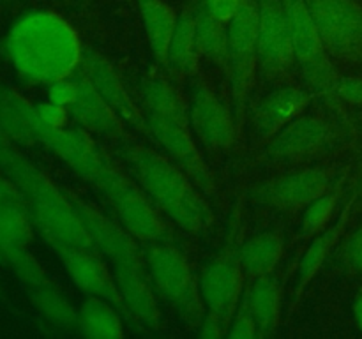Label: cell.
I'll list each match as a JSON object with an SVG mask.
<instances>
[{
  "mask_svg": "<svg viewBox=\"0 0 362 339\" xmlns=\"http://www.w3.org/2000/svg\"><path fill=\"white\" fill-rule=\"evenodd\" d=\"M354 314H356L357 325H359V328L362 331V293L357 297L356 304H354Z\"/></svg>",
  "mask_w": 362,
  "mask_h": 339,
  "instance_id": "cell-42",
  "label": "cell"
},
{
  "mask_svg": "<svg viewBox=\"0 0 362 339\" xmlns=\"http://www.w3.org/2000/svg\"><path fill=\"white\" fill-rule=\"evenodd\" d=\"M334 186V177L327 168H308L262 184L258 201L278 212L304 210L311 201Z\"/></svg>",
  "mask_w": 362,
  "mask_h": 339,
  "instance_id": "cell-17",
  "label": "cell"
},
{
  "mask_svg": "<svg viewBox=\"0 0 362 339\" xmlns=\"http://www.w3.org/2000/svg\"><path fill=\"white\" fill-rule=\"evenodd\" d=\"M67 196L73 201L78 215L83 221L85 228H87L88 235H90L92 242H94L95 249L99 253L105 254L115 265H131V267L147 268L144 249L138 246L136 237L131 235L122 225L106 218L103 212L88 205L87 201H83L74 193L67 191Z\"/></svg>",
  "mask_w": 362,
  "mask_h": 339,
  "instance_id": "cell-15",
  "label": "cell"
},
{
  "mask_svg": "<svg viewBox=\"0 0 362 339\" xmlns=\"http://www.w3.org/2000/svg\"><path fill=\"white\" fill-rule=\"evenodd\" d=\"M148 131L152 138L168 152L170 159L179 166L182 172L187 173L191 180L198 186V189L205 194V198H218V186H216L214 175L209 168L207 161L200 154L191 134L189 122L168 117H159L154 113L145 112Z\"/></svg>",
  "mask_w": 362,
  "mask_h": 339,
  "instance_id": "cell-11",
  "label": "cell"
},
{
  "mask_svg": "<svg viewBox=\"0 0 362 339\" xmlns=\"http://www.w3.org/2000/svg\"><path fill=\"white\" fill-rule=\"evenodd\" d=\"M341 182L343 179L304 208L303 219H300V237L318 235L331 225L336 208H338L339 196H341Z\"/></svg>",
  "mask_w": 362,
  "mask_h": 339,
  "instance_id": "cell-33",
  "label": "cell"
},
{
  "mask_svg": "<svg viewBox=\"0 0 362 339\" xmlns=\"http://www.w3.org/2000/svg\"><path fill=\"white\" fill-rule=\"evenodd\" d=\"M32 106L34 105H30L23 95L0 85V129L11 138L13 143H35L30 126Z\"/></svg>",
  "mask_w": 362,
  "mask_h": 339,
  "instance_id": "cell-29",
  "label": "cell"
},
{
  "mask_svg": "<svg viewBox=\"0 0 362 339\" xmlns=\"http://www.w3.org/2000/svg\"><path fill=\"white\" fill-rule=\"evenodd\" d=\"M141 249L158 295L175 309L187 327L197 332L207 309L202 300L200 282L194 278L187 258L170 242H145Z\"/></svg>",
  "mask_w": 362,
  "mask_h": 339,
  "instance_id": "cell-4",
  "label": "cell"
},
{
  "mask_svg": "<svg viewBox=\"0 0 362 339\" xmlns=\"http://www.w3.org/2000/svg\"><path fill=\"white\" fill-rule=\"evenodd\" d=\"M0 172L9 177L21 191L35 230L46 244L60 242L98 251L67 193L60 191L14 147L0 155Z\"/></svg>",
  "mask_w": 362,
  "mask_h": 339,
  "instance_id": "cell-3",
  "label": "cell"
},
{
  "mask_svg": "<svg viewBox=\"0 0 362 339\" xmlns=\"http://www.w3.org/2000/svg\"><path fill=\"white\" fill-rule=\"evenodd\" d=\"M230 325L226 321H223L221 318L216 316L211 311H205V316L202 320L200 327L197 328V334L204 339H219L226 338V332H228Z\"/></svg>",
  "mask_w": 362,
  "mask_h": 339,
  "instance_id": "cell-38",
  "label": "cell"
},
{
  "mask_svg": "<svg viewBox=\"0 0 362 339\" xmlns=\"http://www.w3.org/2000/svg\"><path fill=\"white\" fill-rule=\"evenodd\" d=\"M0 2H4V0H0Z\"/></svg>",
  "mask_w": 362,
  "mask_h": 339,
  "instance_id": "cell-45",
  "label": "cell"
},
{
  "mask_svg": "<svg viewBox=\"0 0 362 339\" xmlns=\"http://www.w3.org/2000/svg\"><path fill=\"white\" fill-rule=\"evenodd\" d=\"M28 290V299L46 321L64 331H78V311L53 285Z\"/></svg>",
  "mask_w": 362,
  "mask_h": 339,
  "instance_id": "cell-30",
  "label": "cell"
},
{
  "mask_svg": "<svg viewBox=\"0 0 362 339\" xmlns=\"http://www.w3.org/2000/svg\"><path fill=\"white\" fill-rule=\"evenodd\" d=\"M334 97L350 102V105L362 106L361 78H338L334 85Z\"/></svg>",
  "mask_w": 362,
  "mask_h": 339,
  "instance_id": "cell-36",
  "label": "cell"
},
{
  "mask_svg": "<svg viewBox=\"0 0 362 339\" xmlns=\"http://www.w3.org/2000/svg\"><path fill=\"white\" fill-rule=\"evenodd\" d=\"M332 140L334 133L325 120L300 115L269 140L265 154L274 161H300L324 152Z\"/></svg>",
  "mask_w": 362,
  "mask_h": 339,
  "instance_id": "cell-18",
  "label": "cell"
},
{
  "mask_svg": "<svg viewBox=\"0 0 362 339\" xmlns=\"http://www.w3.org/2000/svg\"><path fill=\"white\" fill-rule=\"evenodd\" d=\"M48 101L62 106L71 119L88 133L99 134L108 140H127L126 122L103 99L81 66H78L71 76L49 85Z\"/></svg>",
  "mask_w": 362,
  "mask_h": 339,
  "instance_id": "cell-5",
  "label": "cell"
},
{
  "mask_svg": "<svg viewBox=\"0 0 362 339\" xmlns=\"http://www.w3.org/2000/svg\"><path fill=\"white\" fill-rule=\"evenodd\" d=\"M194 30L200 56L228 74V25L216 20L207 11L204 0L194 6Z\"/></svg>",
  "mask_w": 362,
  "mask_h": 339,
  "instance_id": "cell-24",
  "label": "cell"
},
{
  "mask_svg": "<svg viewBox=\"0 0 362 339\" xmlns=\"http://www.w3.org/2000/svg\"><path fill=\"white\" fill-rule=\"evenodd\" d=\"M2 200L23 201V203H27V201H25V196L21 194V191L16 187V184H14L9 177H6L0 172V201Z\"/></svg>",
  "mask_w": 362,
  "mask_h": 339,
  "instance_id": "cell-40",
  "label": "cell"
},
{
  "mask_svg": "<svg viewBox=\"0 0 362 339\" xmlns=\"http://www.w3.org/2000/svg\"><path fill=\"white\" fill-rule=\"evenodd\" d=\"M361 196H362V180H361Z\"/></svg>",
  "mask_w": 362,
  "mask_h": 339,
  "instance_id": "cell-44",
  "label": "cell"
},
{
  "mask_svg": "<svg viewBox=\"0 0 362 339\" xmlns=\"http://www.w3.org/2000/svg\"><path fill=\"white\" fill-rule=\"evenodd\" d=\"M310 102V94L303 88L283 87L271 92L253 112L255 134L262 141H269L283 127L299 119Z\"/></svg>",
  "mask_w": 362,
  "mask_h": 339,
  "instance_id": "cell-20",
  "label": "cell"
},
{
  "mask_svg": "<svg viewBox=\"0 0 362 339\" xmlns=\"http://www.w3.org/2000/svg\"><path fill=\"white\" fill-rule=\"evenodd\" d=\"M11 147H14L13 141H11V138L7 136L2 129H0V155H2L6 150H9Z\"/></svg>",
  "mask_w": 362,
  "mask_h": 339,
  "instance_id": "cell-41",
  "label": "cell"
},
{
  "mask_svg": "<svg viewBox=\"0 0 362 339\" xmlns=\"http://www.w3.org/2000/svg\"><path fill=\"white\" fill-rule=\"evenodd\" d=\"M113 274L131 316L141 321L145 327L158 331L161 325V311L158 304V292L152 285L147 268L115 265Z\"/></svg>",
  "mask_w": 362,
  "mask_h": 339,
  "instance_id": "cell-21",
  "label": "cell"
},
{
  "mask_svg": "<svg viewBox=\"0 0 362 339\" xmlns=\"http://www.w3.org/2000/svg\"><path fill=\"white\" fill-rule=\"evenodd\" d=\"M352 205H354V198L345 205V208L341 210L339 218L336 219L331 226H327L324 232L318 233L317 239L310 244V247H308L306 253H304L303 260H300L299 263V274H297L299 281H297V288L293 290L292 309L293 306H296L297 300H299L300 293H303L304 288H306L308 282H310L311 279L318 274V270L324 267L325 260H327V256L331 254L332 247L336 246V242H338L339 237H341L343 230H345L346 226V219H349Z\"/></svg>",
  "mask_w": 362,
  "mask_h": 339,
  "instance_id": "cell-22",
  "label": "cell"
},
{
  "mask_svg": "<svg viewBox=\"0 0 362 339\" xmlns=\"http://www.w3.org/2000/svg\"><path fill=\"white\" fill-rule=\"evenodd\" d=\"M0 263H4V258H2V253H0Z\"/></svg>",
  "mask_w": 362,
  "mask_h": 339,
  "instance_id": "cell-43",
  "label": "cell"
},
{
  "mask_svg": "<svg viewBox=\"0 0 362 339\" xmlns=\"http://www.w3.org/2000/svg\"><path fill=\"white\" fill-rule=\"evenodd\" d=\"M30 126L35 141L55 152L94 189L105 179L106 173L115 166L110 155L99 147L98 141L80 124H71L69 120L64 126H49L42 122L41 117L35 112V106H32Z\"/></svg>",
  "mask_w": 362,
  "mask_h": 339,
  "instance_id": "cell-6",
  "label": "cell"
},
{
  "mask_svg": "<svg viewBox=\"0 0 362 339\" xmlns=\"http://www.w3.org/2000/svg\"><path fill=\"white\" fill-rule=\"evenodd\" d=\"M144 95L147 113L189 122V108L186 102L177 94L175 88H172L163 80H148L145 83Z\"/></svg>",
  "mask_w": 362,
  "mask_h": 339,
  "instance_id": "cell-32",
  "label": "cell"
},
{
  "mask_svg": "<svg viewBox=\"0 0 362 339\" xmlns=\"http://www.w3.org/2000/svg\"><path fill=\"white\" fill-rule=\"evenodd\" d=\"M244 272L239 260V249H226L216 256L205 267L200 278V293L205 309L214 313L226 323H232V318L239 307L244 293Z\"/></svg>",
  "mask_w": 362,
  "mask_h": 339,
  "instance_id": "cell-14",
  "label": "cell"
},
{
  "mask_svg": "<svg viewBox=\"0 0 362 339\" xmlns=\"http://www.w3.org/2000/svg\"><path fill=\"white\" fill-rule=\"evenodd\" d=\"M34 219L23 201H0V247H28L34 240Z\"/></svg>",
  "mask_w": 362,
  "mask_h": 339,
  "instance_id": "cell-31",
  "label": "cell"
},
{
  "mask_svg": "<svg viewBox=\"0 0 362 339\" xmlns=\"http://www.w3.org/2000/svg\"><path fill=\"white\" fill-rule=\"evenodd\" d=\"M80 66L83 67V71L87 73V76L90 78L94 87L98 88L99 94L103 95V99L115 109L117 115H119L124 122L129 124L131 127H134L136 131H140V133L152 138L147 126V119H145V115H141L138 106L134 105L129 92L126 90L122 80H120V76L117 74L115 67L106 60V56H103L101 53H98L95 49L88 48V46H83Z\"/></svg>",
  "mask_w": 362,
  "mask_h": 339,
  "instance_id": "cell-19",
  "label": "cell"
},
{
  "mask_svg": "<svg viewBox=\"0 0 362 339\" xmlns=\"http://www.w3.org/2000/svg\"><path fill=\"white\" fill-rule=\"evenodd\" d=\"M144 21L148 46L158 59V62H168V49L172 35L175 32L179 14L165 0H136Z\"/></svg>",
  "mask_w": 362,
  "mask_h": 339,
  "instance_id": "cell-23",
  "label": "cell"
},
{
  "mask_svg": "<svg viewBox=\"0 0 362 339\" xmlns=\"http://www.w3.org/2000/svg\"><path fill=\"white\" fill-rule=\"evenodd\" d=\"M228 80L237 122H244L258 66V0H240L228 23Z\"/></svg>",
  "mask_w": 362,
  "mask_h": 339,
  "instance_id": "cell-8",
  "label": "cell"
},
{
  "mask_svg": "<svg viewBox=\"0 0 362 339\" xmlns=\"http://www.w3.org/2000/svg\"><path fill=\"white\" fill-rule=\"evenodd\" d=\"M4 263L11 267V270L16 274V278L23 282L27 288H35V286L52 285L48 274L41 267L34 254L23 246H6L0 247Z\"/></svg>",
  "mask_w": 362,
  "mask_h": 339,
  "instance_id": "cell-34",
  "label": "cell"
},
{
  "mask_svg": "<svg viewBox=\"0 0 362 339\" xmlns=\"http://www.w3.org/2000/svg\"><path fill=\"white\" fill-rule=\"evenodd\" d=\"M250 292V307L257 323L258 339L271 338L281 321V290L272 274L255 279Z\"/></svg>",
  "mask_w": 362,
  "mask_h": 339,
  "instance_id": "cell-25",
  "label": "cell"
},
{
  "mask_svg": "<svg viewBox=\"0 0 362 339\" xmlns=\"http://www.w3.org/2000/svg\"><path fill=\"white\" fill-rule=\"evenodd\" d=\"M6 55L25 80L55 83L71 76L81 62V46L74 28L49 11H30L11 25Z\"/></svg>",
  "mask_w": 362,
  "mask_h": 339,
  "instance_id": "cell-1",
  "label": "cell"
},
{
  "mask_svg": "<svg viewBox=\"0 0 362 339\" xmlns=\"http://www.w3.org/2000/svg\"><path fill=\"white\" fill-rule=\"evenodd\" d=\"M204 4L216 20L228 25L239 9L240 0H204Z\"/></svg>",
  "mask_w": 362,
  "mask_h": 339,
  "instance_id": "cell-39",
  "label": "cell"
},
{
  "mask_svg": "<svg viewBox=\"0 0 362 339\" xmlns=\"http://www.w3.org/2000/svg\"><path fill=\"white\" fill-rule=\"evenodd\" d=\"M285 239L279 232H264L251 237L240 246L239 260L246 278L257 279L272 274L283 256Z\"/></svg>",
  "mask_w": 362,
  "mask_h": 339,
  "instance_id": "cell-27",
  "label": "cell"
},
{
  "mask_svg": "<svg viewBox=\"0 0 362 339\" xmlns=\"http://www.w3.org/2000/svg\"><path fill=\"white\" fill-rule=\"evenodd\" d=\"M119 155L134 182L177 226L191 233L211 228L214 218L205 194L172 159L141 145H124Z\"/></svg>",
  "mask_w": 362,
  "mask_h": 339,
  "instance_id": "cell-2",
  "label": "cell"
},
{
  "mask_svg": "<svg viewBox=\"0 0 362 339\" xmlns=\"http://www.w3.org/2000/svg\"><path fill=\"white\" fill-rule=\"evenodd\" d=\"M95 191L112 205L120 225L131 235L141 242H168L172 233L161 210L117 166L110 170Z\"/></svg>",
  "mask_w": 362,
  "mask_h": 339,
  "instance_id": "cell-7",
  "label": "cell"
},
{
  "mask_svg": "<svg viewBox=\"0 0 362 339\" xmlns=\"http://www.w3.org/2000/svg\"><path fill=\"white\" fill-rule=\"evenodd\" d=\"M343 258L354 272L362 274V226L346 240L343 247Z\"/></svg>",
  "mask_w": 362,
  "mask_h": 339,
  "instance_id": "cell-37",
  "label": "cell"
},
{
  "mask_svg": "<svg viewBox=\"0 0 362 339\" xmlns=\"http://www.w3.org/2000/svg\"><path fill=\"white\" fill-rule=\"evenodd\" d=\"M198 62H200V52H198L197 30H194V7L187 6L177 20L166 66L172 67L180 76H193L198 71Z\"/></svg>",
  "mask_w": 362,
  "mask_h": 339,
  "instance_id": "cell-28",
  "label": "cell"
},
{
  "mask_svg": "<svg viewBox=\"0 0 362 339\" xmlns=\"http://www.w3.org/2000/svg\"><path fill=\"white\" fill-rule=\"evenodd\" d=\"M286 21L292 35L296 60L311 87L331 101L334 99V85L338 81L334 66L329 59L324 41L317 30L313 16L304 0H281Z\"/></svg>",
  "mask_w": 362,
  "mask_h": 339,
  "instance_id": "cell-9",
  "label": "cell"
},
{
  "mask_svg": "<svg viewBox=\"0 0 362 339\" xmlns=\"http://www.w3.org/2000/svg\"><path fill=\"white\" fill-rule=\"evenodd\" d=\"M189 126L209 150H230L237 141L235 113L205 85L198 87L191 97Z\"/></svg>",
  "mask_w": 362,
  "mask_h": 339,
  "instance_id": "cell-16",
  "label": "cell"
},
{
  "mask_svg": "<svg viewBox=\"0 0 362 339\" xmlns=\"http://www.w3.org/2000/svg\"><path fill=\"white\" fill-rule=\"evenodd\" d=\"M48 246L57 254L71 281L81 292L87 293L88 297H103L112 302L122 314H129L126 302L119 292V286H117L115 274L110 272L105 261L99 258L98 251L81 249V247L60 242H48Z\"/></svg>",
  "mask_w": 362,
  "mask_h": 339,
  "instance_id": "cell-13",
  "label": "cell"
},
{
  "mask_svg": "<svg viewBox=\"0 0 362 339\" xmlns=\"http://www.w3.org/2000/svg\"><path fill=\"white\" fill-rule=\"evenodd\" d=\"M228 339H257V323H255L253 313L250 307V292L244 290L243 299H240L239 307H237L235 314L232 318L228 332H226Z\"/></svg>",
  "mask_w": 362,
  "mask_h": 339,
  "instance_id": "cell-35",
  "label": "cell"
},
{
  "mask_svg": "<svg viewBox=\"0 0 362 339\" xmlns=\"http://www.w3.org/2000/svg\"><path fill=\"white\" fill-rule=\"evenodd\" d=\"M281 0H258V67L269 80L288 76L296 64Z\"/></svg>",
  "mask_w": 362,
  "mask_h": 339,
  "instance_id": "cell-12",
  "label": "cell"
},
{
  "mask_svg": "<svg viewBox=\"0 0 362 339\" xmlns=\"http://www.w3.org/2000/svg\"><path fill=\"white\" fill-rule=\"evenodd\" d=\"M78 332L92 339H120L124 323L120 311L103 297H88L78 309Z\"/></svg>",
  "mask_w": 362,
  "mask_h": 339,
  "instance_id": "cell-26",
  "label": "cell"
},
{
  "mask_svg": "<svg viewBox=\"0 0 362 339\" xmlns=\"http://www.w3.org/2000/svg\"><path fill=\"white\" fill-rule=\"evenodd\" d=\"M329 55L362 62V4L359 0H304Z\"/></svg>",
  "mask_w": 362,
  "mask_h": 339,
  "instance_id": "cell-10",
  "label": "cell"
}]
</instances>
